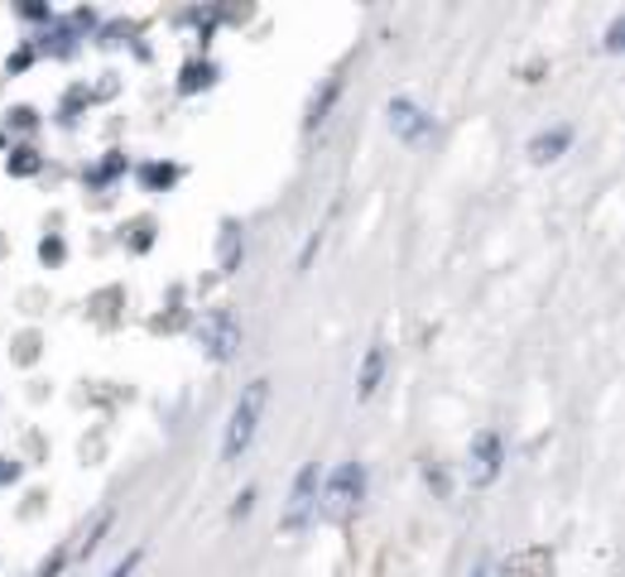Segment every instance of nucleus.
Here are the masks:
<instances>
[{
  "label": "nucleus",
  "instance_id": "nucleus-9",
  "mask_svg": "<svg viewBox=\"0 0 625 577\" xmlns=\"http://www.w3.org/2000/svg\"><path fill=\"white\" fill-rule=\"evenodd\" d=\"M337 91H342V77H327L323 91H317V97L309 101V116H303V126H309V130L323 126V121H327V111H332V101H337Z\"/></svg>",
  "mask_w": 625,
  "mask_h": 577
},
{
  "label": "nucleus",
  "instance_id": "nucleus-16",
  "mask_svg": "<svg viewBox=\"0 0 625 577\" xmlns=\"http://www.w3.org/2000/svg\"><path fill=\"white\" fill-rule=\"evenodd\" d=\"M472 577H496V568H491V563H482V568H476Z\"/></svg>",
  "mask_w": 625,
  "mask_h": 577
},
{
  "label": "nucleus",
  "instance_id": "nucleus-11",
  "mask_svg": "<svg viewBox=\"0 0 625 577\" xmlns=\"http://www.w3.org/2000/svg\"><path fill=\"white\" fill-rule=\"evenodd\" d=\"M39 160H34V150H15V160H10V174H34Z\"/></svg>",
  "mask_w": 625,
  "mask_h": 577
},
{
  "label": "nucleus",
  "instance_id": "nucleus-1",
  "mask_svg": "<svg viewBox=\"0 0 625 577\" xmlns=\"http://www.w3.org/2000/svg\"><path fill=\"white\" fill-rule=\"evenodd\" d=\"M265 404H270V380L256 375L250 385L241 390V400H236L231 418H226V438H222V457L226 462H241V453L256 443V428L265 418Z\"/></svg>",
  "mask_w": 625,
  "mask_h": 577
},
{
  "label": "nucleus",
  "instance_id": "nucleus-3",
  "mask_svg": "<svg viewBox=\"0 0 625 577\" xmlns=\"http://www.w3.org/2000/svg\"><path fill=\"white\" fill-rule=\"evenodd\" d=\"M317 487H323V471H317V462H303L299 477H294V487H289L284 510H279V530L299 534L303 524L317 515Z\"/></svg>",
  "mask_w": 625,
  "mask_h": 577
},
{
  "label": "nucleus",
  "instance_id": "nucleus-7",
  "mask_svg": "<svg viewBox=\"0 0 625 577\" xmlns=\"http://www.w3.org/2000/svg\"><path fill=\"white\" fill-rule=\"evenodd\" d=\"M385 380V342H370L366 347V361H362V375H356V400H370Z\"/></svg>",
  "mask_w": 625,
  "mask_h": 577
},
{
  "label": "nucleus",
  "instance_id": "nucleus-4",
  "mask_svg": "<svg viewBox=\"0 0 625 577\" xmlns=\"http://www.w3.org/2000/svg\"><path fill=\"white\" fill-rule=\"evenodd\" d=\"M197 347H203L212 361H231L236 351H241V323H236V313L207 308L203 323H197Z\"/></svg>",
  "mask_w": 625,
  "mask_h": 577
},
{
  "label": "nucleus",
  "instance_id": "nucleus-10",
  "mask_svg": "<svg viewBox=\"0 0 625 577\" xmlns=\"http://www.w3.org/2000/svg\"><path fill=\"white\" fill-rule=\"evenodd\" d=\"M174 178H179L174 164H150L144 168V183H174Z\"/></svg>",
  "mask_w": 625,
  "mask_h": 577
},
{
  "label": "nucleus",
  "instance_id": "nucleus-14",
  "mask_svg": "<svg viewBox=\"0 0 625 577\" xmlns=\"http://www.w3.org/2000/svg\"><path fill=\"white\" fill-rule=\"evenodd\" d=\"M20 477V467L15 462H6V457H0V487H6V481H15Z\"/></svg>",
  "mask_w": 625,
  "mask_h": 577
},
{
  "label": "nucleus",
  "instance_id": "nucleus-2",
  "mask_svg": "<svg viewBox=\"0 0 625 577\" xmlns=\"http://www.w3.org/2000/svg\"><path fill=\"white\" fill-rule=\"evenodd\" d=\"M362 496H366V467L362 462H342V467H332L327 481L317 487V505H323L327 520L342 524L356 505H362Z\"/></svg>",
  "mask_w": 625,
  "mask_h": 577
},
{
  "label": "nucleus",
  "instance_id": "nucleus-8",
  "mask_svg": "<svg viewBox=\"0 0 625 577\" xmlns=\"http://www.w3.org/2000/svg\"><path fill=\"white\" fill-rule=\"evenodd\" d=\"M573 144V130L568 126H553V130H539L535 140H529V160L535 164H549V160H558V154Z\"/></svg>",
  "mask_w": 625,
  "mask_h": 577
},
{
  "label": "nucleus",
  "instance_id": "nucleus-15",
  "mask_svg": "<svg viewBox=\"0 0 625 577\" xmlns=\"http://www.w3.org/2000/svg\"><path fill=\"white\" fill-rule=\"evenodd\" d=\"M39 255H44V260H58V255H63V241H44V246H39Z\"/></svg>",
  "mask_w": 625,
  "mask_h": 577
},
{
  "label": "nucleus",
  "instance_id": "nucleus-5",
  "mask_svg": "<svg viewBox=\"0 0 625 577\" xmlns=\"http://www.w3.org/2000/svg\"><path fill=\"white\" fill-rule=\"evenodd\" d=\"M500 467H505L500 433L496 428H482L472 438V448H467V477H472V487H491V481L500 477Z\"/></svg>",
  "mask_w": 625,
  "mask_h": 577
},
{
  "label": "nucleus",
  "instance_id": "nucleus-6",
  "mask_svg": "<svg viewBox=\"0 0 625 577\" xmlns=\"http://www.w3.org/2000/svg\"><path fill=\"white\" fill-rule=\"evenodd\" d=\"M390 130H395V135H400L405 144H419V140H429L433 116L423 111L414 97H390Z\"/></svg>",
  "mask_w": 625,
  "mask_h": 577
},
{
  "label": "nucleus",
  "instance_id": "nucleus-13",
  "mask_svg": "<svg viewBox=\"0 0 625 577\" xmlns=\"http://www.w3.org/2000/svg\"><path fill=\"white\" fill-rule=\"evenodd\" d=\"M621 30H625V20L616 15V20H611V30H606V48H611V54L621 48Z\"/></svg>",
  "mask_w": 625,
  "mask_h": 577
},
{
  "label": "nucleus",
  "instance_id": "nucleus-12",
  "mask_svg": "<svg viewBox=\"0 0 625 577\" xmlns=\"http://www.w3.org/2000/svg\"><path fill=\"white\" fill-rule=\"evenodd\" d=\"M136 568H140V548H136V554H126V558L116 563L111 573H106V577H130V573H136Z\"/></svg>",
  "mask_w": 625,
  "mask_h": 577
}]
</instances>
